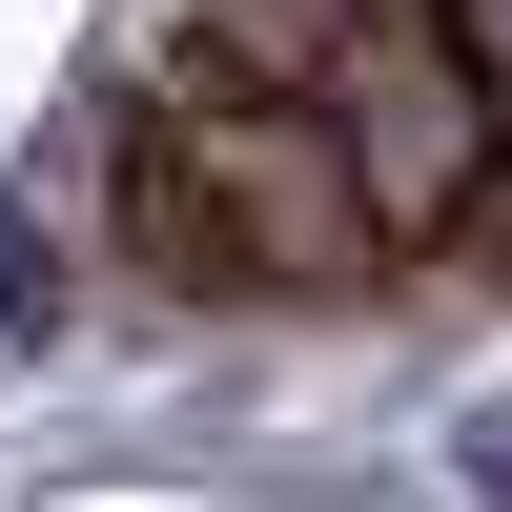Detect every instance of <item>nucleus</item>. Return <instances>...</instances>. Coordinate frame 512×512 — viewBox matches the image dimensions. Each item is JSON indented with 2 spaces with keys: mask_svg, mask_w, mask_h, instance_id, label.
Returning <instances> with one entry per match:
<instances>
[{
  "mask_svg": "<svg viewBox=\"0 0 512 512\" xmlns=\"http://www.w3.org/2000/svg\"><path fill=\"white\" fill-rule=\"evenodd\" d=\"M123 226H144V267L205 287V308H328V287L390 267L369 205L328 185L308 103H267V82H226V62H185L123 123Z\"/></svg>",
  "mask_w": 512,
  "mask_h": 512,
  "instance_id": "nucleus-1",
  "label": "nucleus"
},
{
  "mask_svg": "<svg viewBox=\"0 0 512 512\" xmlns=\"http://www.w3.org/2000/svg\"><path fill=\"white\" fill-rule=\"evenodd\" d=\"M205 62L267 82V103H308L328 185L369 205V246H390V267H431L451 205L492 185V103H472V62H451L431 0H226V41H205Z\"/></svg>",
  "mask_w": 512,
  "mask_h": 512,
  "instance_id": "nucleus-2",
  "label": "nucleus"
},
{
  "mask_svg": "<svg viewBox=\"0 0 512 512\" xmlns=\"http://www.w3.org/2000/svg\"><path fill=\"white\" fill-rule=\"evenodd\" d=\"M451 21V62H472V103H492V144H512V0H431Z\"/></svg>",
  "mask_w": 512,
  "mask_h": 512,
  "instance_id": "nucleus-3",
  "label": "nucleus"
},
{
  "mask_svg": "<svg viewBox=\"0 0 512 512\" xmlns=\"http://www.w3.org/2000/svg\"><path fill=\"white\" fill-rule=\"evenodd\" d=\"M431 267H472V287H512V144H492V185L451 205V246H431Z\"/></svg>",
  "mask_w": 512,
  "mask_h": 512,
  "instance_id": "nucleus-4",
  "label": "nucleus"
}]
</instances>
